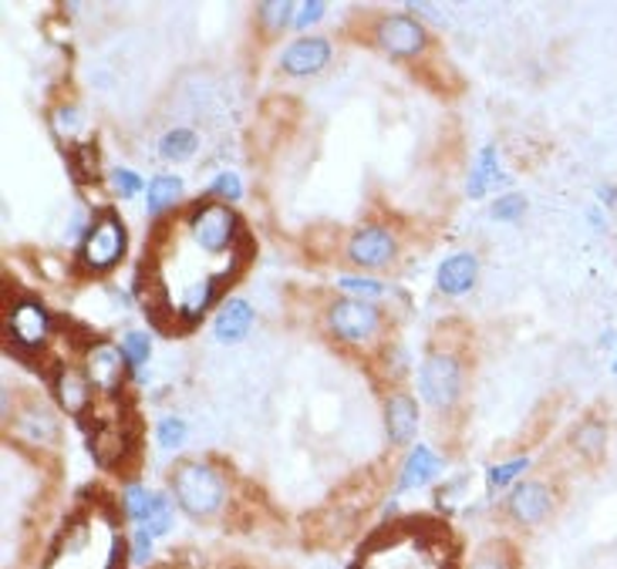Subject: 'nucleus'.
<instances>
[{"mask_svg":"<svg viewBox=\"0 0 617 569\" xmlns=\"http://www.w3.org/2000/svg\"><path fill=\"white\" fill-rule=\"evenodd\" d=\"M169 485H173V496H176L179 509L192 519H210L226 506V482H223L219 469H213L203 459L176 462Z\"/></svg>","mask_w":617,"mask_h":569,"instance_id":"nucleus-2","label":"nucleus"},{"mask_svg":"<svg viewBox=\"0 0 617 569\" xmlns=\"http://www.w3.org/2000/svg\"><path fill=\"white\" fill-rule=\"evenodd\" d=\"M473 569H513V559L507 553H499V549H489L473 562Z\"/></svg>","mask_w":617,"mask_h":569,"instance_id":"nucleus-35","label":"nucleus"},{"mask_svg":"<svg viewBox=\"0 0 617 569\" xmlns=\"http://www.w3.org/2000/svg\"><path fill=\"white\" fill-rule=\"evenodd\" d=\"M142 176L139 173H132V169H115L111 173V189H115V195L119 199H135L139 192H142Z\"/></svg>","mask_w":617,"mask_h":569,"instance_id":"nucleus-32","label":"nucleus"},{"mask_svg":"<svg viewBox=\"0 0 617 569\" xmlns=\"http://www.w3.org/2000/svg\"><path fill=\"white\" fill-rule=\"evenodd\" d=\"M462 381H466V368H462V357L449 347L429 351L418 368V394L439 412H449L452 404H459Z\"/></svg>","mask_w":617,"mask_h":569,"instance_id":"nucleus-4","label":"nucleus"},{"mask_svg":"<svg viewBox=\"0 0 617 569\" xmlns=\"http://www.w3.org/2000/svg\"><path fill=\"white\" fill-rule=\"evenodd\" d=\"M348 260L361 270H381L395 263V253H399V242H395V233L384 229V226H361L352 233L348 247H344Z\"/></svg>","mask_w":617,"mask_h":569,"instance_id":"nucleus-8","label":"nucleus"},{"mask_svg":"<svg viewBox=\"0 0 617 569\" xmlns=\"http://www.w3.org/2000/svg\"><path fill=\"white\" fill-rule=\"evenodd\" d=\"M588 220H591V226H594V229H604V216H601V210H591V213H588Z\"/></svg>","mask_w":617,"mask_h":569,"instance_id":"nucleus-38","label":"nucleus"},{"mask_svg":"<svg viewBox=\"0 0 617 569\" xmlns=\"http://www.w3.org/2000/svg\"><path fill=\"white\" fill-rule=\"evenodd\" d=\"M526 469H530V459H513V462H503V465H493L489 469V489H503V485H510Z\"/></svg>","mask_w":617,"mask_h":569,"instance_id":"nucleus-31","label":"nucleus"},{"mask_svg":"<svg viewBox=\"0 0 617 569\" xmlns=\"http://www.w3.org/2000/svg\"><path fill=\"white\" fill-rule=\"evenodd\" d=\"M476 276H479L476 253H452L449 260H442V266L436 273V287L446 297H462L476 287Z\"/></svg>","mask_w":617,"mask_h":569,"instance_id":"nucleus-15","label":"nucleus"},{"mask_svg":"<svg viewBox=\"0 0 617 569\" xmlns=\"http://www.w3.org/2000/svg\"><path fill=\"white\" fill-rule=\"evenodd\" d=\"M119 351H122V357H126V364H129V371H139L142 364L152 357V341H149L145 331H129V334L119 341Z\"/></svg>","mask_w":617,"mask_h":569,"instance_id":"nucleus-26","label":"nucleus"},{"mask_svg":"<svg viewBox=\"0 0 617 569\" xmlns=\"http://www.w3.org/2000/svg\"><path fill=\"white\" fill-rule=\"evenodd\" d=\"M17 428L27 435V441H34V444H45V441H55L58 438V422L48 415V412H41V408H27L21 418H17Z\"/></svg>","mask_w":617,"mask_h":569,"instance_id":"nucleus-20","label":"nucleus"},{"mask_svg":"<svg viewBox=\"0 0 617 569\" xmlns=\"http://www.w3.org/2000/svg\"><path fill=\"white\" fill-rule=\"evenodd\" d=\"M375 45L392 55V58H402V61H412V58H422L429 51V31L422 21L408 17V14H389L375 24Z\"/></svg>","mask_w":617,"mask_h":569,"instance_id":"nucleus-7","label":"nucleus"},{"mask_svg":"<svg viewBox=\"0 0 617 569\" xmlns=\"http://www.w3.org/2000/svg\"><path fill=\"white\" fill-rule=\"evenodd\" d=\"M51 391H55L58 404L68 415L82 418L88 412L95 388H92L85 371H74V368H68V364H58V371L51 375Z\"/></svg>","mask_w":617,"mask_h":569,"instance_id":"nucleus-12","label":"nucleus"},{"mask_svg":"<svg viewBox=\"0 0 617 569\" xmlns=\"http://www.w3.org/2000/svg\"><path fill=\"white\" fill-rule=\"evenodd\" d=\"M197 145H200V135L192 129H173L159 139V155L169 158V162H182L197 152Z\"/></svg>","mask_w":617,"mask_h":569,"instance_id":"nucleus-22","label":"nucleus"},{"mask_svg":"<svg viewBox=\"0 0 617 569\" xmlns=\"http://www.w3.org/2000/svg\"><path fill=\"white\" fill-rule=\"evenodd\" d=\"M126 371H129V364H126L119 347L98 344L85 354V375H88L92 388L102 391V394H122Z\"/></svg>","mask_w":617,"mask_h":569,"instance_id":"nucleus-9","label":"nucleus"},{"mask_svg":"<svg viewBox=\"0 0 617 569\" xmlns=\"http://www.w3.org/2000/svg\"><path fill=\"white\" fill-rule=\"evenodd\" d=\"M331 61V40L328 37H297L294 45L284 48L281 55V71L290 78H307L324 71Z\"/></svg>","mask_w":617,"mask_h":569,"instance_id":"nucleus-10","label":"nucleus"},{"mask_svg":"<svg viewBox=\"0 0 617 569\" xmlns=\"http://www.w3.org/2000/svg\"><path fill=\"white\" fill-rule=\"evenodd\" d=\"M152 540L156 536H149L145 530H135V536H132V559L135 562H145L152 556Z\"/></svg>","mask_w":617,"mask_h":569,"instance_id":"nucleus-36","label":"nucleus"},{"mask_svg":"<svg viewBox=\"0 0 617 569\" xmlns=\"http://www.w3.org/2000/svg\"><path fill=\"white\" fill-rule=\"evenodd\" d=\"M51 331L55 320L41 300L24 297L8 310V341L17 354H41L51 341Z\"/></svg>","mask_w":617,"mask_h":569,"instance_id":"nucleus-6","label":"nucleus"},{"mask_svg":"<svg viewBox=\"0 0 617 569\" xmlns=\"http://www.w3.org/2000/svg\"><path fill=\"white\" fill-rule=\"evenodd\" d=\"M186 435H189V428H186L182 418H163V422H159V431H156L159 449H169V452H173V449H182Z\"/></svg>","mask_w":617,"mask_h":569,"instance_id":"nucleus-30","label":"nucleus"},{"mask_svg":"<svg viewBox=\"0 0 617 569\" xmlns=\"http://www.w3.org/2000/svg\"><path fill=\"white\" fill-rule=\"evenodd\" d=\"M68 166H71V176L79 182H98V152H95V142H82L68 152Z\"/></svg>","mask_w":617,"mask_h":569,"instance_id":"nucleus-21","label":"nucleus"},{"mask_svg":"<svg viewBox=\"0 0 617 569\" xmlns=\"http://www.w3.org/2000/svg\"><path fill=\"white\" fill-rule=\"evenodd\" d=\"M152 502H156V493H149L145 485H129V489L122 493V512H126V519H132L135 525L145 522Z\"/></svg>","mask_w":617,"mask_h":569,"instance_id":"nucleus-25","label":"nucleus"},{"mask_svg":"<svg viewBox=\"0 0 617 569\" xmlns=\"http://www.w3.org/2000/svg\"><path fill=\"white\" fill-rule=\"evenodd\" d=\"M381 310L378 304L368 300H355V297H337L328 307V331L337 344L348 347H361L371 344L381 331Z\"/></svg>","mask_w":617,"mask_h":569,"instance_id":"nucleus-5","label":"nucleus"},{"mask_svg":"<svg viewBox=\"0 0 617 569\" xmlns=\"http://www.w3.org/2000/svg\"><path fill=\"white\" fill-rule=\"evenodd\" d=\"M523 213H526V199H523L520 192L499 195V199L493 202V210H489V216H493L496 223H517Z\"/></svg>","mask_w":617,"mask_h":569,"instance_id":"nucleus-28","label":"nucleus"},{"mask_svg":"<svg viewBox=\"0 0 617 569\" xmlns=\"http://www.w3.org/2000/svg\"><path fill=\"white\" fill-rule=\"evenodd\" d=\"M182 199V179L179 176H156L145 186V202L152 216H163L166 210H176Z\"/></svg>","mask_w":617,"mask_h":569,"instance_id":"nucleus-19","label":"nucleus"},{"mask_svg":"<svg viewBox=\"0 0 617 569\" xmlns=\"http://www.w3.org/2000/svg\"><path fill=\"white\" fill-rule=\"evenodd\" d=\"M324 11H328V4L324 0H307V4H300L297 8V17H294V27H311V24H318L321 17H324Z\"/></svg>","mask_w":617,"mask_h":569,"instance_id":"nucleus-33","label":"nucleus"},{"mask_svg":"<svg viewBox=\"0 0 617 569\" xmlns=\"http://www.w3.org/2000/svg\"><path fill=\"white\" fill-rule=\"evenodd\" d=\"M570 441H573L577 455L588 459V462H597L604 455V449H607V425L601 418H584L581 425L573 428Z\"/></svg>","mask_w":617,"mask_h":569,"instance_id":"nucleus-17","label":"nucleus"},{"mask_svg":"<svg viewBox=\"0 0 617 569\" xmlns=\"http://www.w3.org/2000/svg\"><path fill=\"white\" fill-rule=\"evenodd\" d=\"M115 536L111 525L98 530L92 515L74 519L71 530H64L58 549L48 559V569H122L126 566V540L115 543L108 553L95 556L98 546H105Z\"/></svg>","mask_w":617,"mask_h":569,"instance_id":"nucleus-1","label":"nucleus"},{"mask_svg":"<svg viewBox=\"0 0 617 569\" xmlns=\"http://www.w3.org/2000/svg\"><path fill=\"white\" fill-rule=\"evenodd\" d=\"M257 320V310L244 300V297H229L219 310H216V320H213V337L219 344H240L250 328Z\"/></svg>","mask_w":617,"mask_h":569,"instance_id":"nucleus-14","label":"nucleus"},{"mask_svg":"<svg viewBox=\"0 0 617 569\" xmlns=\"http://www.w3.org/2000/svg\"><path fill=\"white\" fill-rule=\"evenodd\" d=\"M415 431H418L415 398L405 394V391L389 394V401H384V435H389V441L395 444V449H405V444H412Z\"/></svg>","mask_w":617,"mask_h":569,"instance_id":"nucleus-13","label":"nucleus"},{"mask_svg":"<svg viewBox=\"0 0 617 569\" xmlns=\"http://www.w3.org/2000/svg\"><path fill=\"white\" fill-rule=\"evenodd\" d=\"M290 14H294L290 0H266V4H257V24H260L266 34H281L287 24H294Z\"/></svg>","mask_w":617,"mask_h":569,"instance_id":"nucleus-23","label":"nucleus"},{"mask_svg":"<svg viewBox=\"0 0 617 569\" xmlns=\"http://www.w3.org/2000/svg\"><path fill=\"white\" fill-rule=\"evenodd\" d=\"M554 509V493L544 482H520L507 499V512L517 525H539Z\"/></svg>","mask_w":617,"mask_h":569,"instance_id":"nucleus-11","label":"nucleus"},{"mask_svg":"<svg viewBox=\"0 0 617 569\" xmlns=\"http://www.w3.org/2000/svg\"><path fill=\"white\" fill-rule=\"evenodd\" d=\"M597 195L604 199V206H617V186H604L597 189Z\"/></svg>","mask_w":617,"mask_h":569,"instance_id":"nucleus-37","label":"nucleus"},{"mask_svg":"<svg viewBox=\"0 0 617 569\" xmlns=\"http://www.w3.org/2000/svg\"><path fill=\"white\" fill-rule=\"evenodd\" d=\"M126 247H129V233H126V223L122 216L115 213L111 206L98 210L95 223L88 226L82 247H79V266L92 276H105L111 273L115 266L122 263L126 257Z\"/></svg>","mask_w":617,"mask_h":569,"instance_id":"nucleus-3","label":"nucleus"},{"mask_svg":"<svg viewBox=\"0 0 617 569\" xmlns=\"http://www.w3.org/2000/svg\"><path fill=\"white\" fill-rule=\"evenodd\" d=\"M82 121H85V118H82V111L74 108V105H61V108L55 111V129H58V132H68V135L79 132Z\"/></svg>","mask_w":617,"mask_h":569,"instance_id":"nucleus-34","label":"nucleus"},{"mask_svg":"<svg viewBox=\"0 0 617 569\" xmlns=\"http://www.w3.org/2000/svg\"><path fill=\"white\" fill-rule=\"evenodd\" d=\"M493 182H510V176L499 169V152H496L493 145H486V149L479 152V158H476V169H473V176H470V182H466V192H470L473 199H483Z\"/></svg>","mask_w":617,"mask_h":569,"instance_id":"nucleus-18","label":"nucleus"},{"mask_svg":"<svg viewBox=\"0 0 617 569\" xmlns=\"http://www.w3.org/2000/svg\"><path fill=\"white\" fill-rule=\"evenodd\" d=\"M337 287L348 297L368 300V304H375V300H381L384 294H389V287L378 283V280H371V276H337Z\"/></svg>","mask_w":617,"mask_h":569,"instance_id":"nucleus-24","label":"nucleus"},{"mask_svg":"<svg viewBox=\"0 0 617 569\" xmlns=\"http://www.w3.org/2000/svg\"><path fill=\"white\" fill-rule=\"evenodd\" d=\"M206 195H210V199L226 202V206H234V202H240V199H244L240 176H237V173H219V176L213 179V186H210V192H206Z\"/></svg>","mask_w":617,"mask_h":569,"instance_id":"nucleus-29","label":"nucleus"},{"mask_svg":"<svg viewBox=\"0 0 617 569\" xmlns=\"http://www.w3.org/2000/svg\"><path fill=\"white\" fill-rule=\"evenodd\" d=\"M139 530H145L149 536H156V540L166 536L173 530V502L156 493V502H152V509H149V515H145V522L139 525Z\"/></svg>","mask_w":617,"mask_h":569,"instance_id":"nucleus-27","label":"nucleus"},{"mask_svg":"<svg viewBox=\"0 0 617 569\" xmlns=\"http://www.w3.org/2000/svg\"><path fill=\"white\" fill-rule=\"evenodd\" d=\"M439 472H442V459L432 449H426V444H418L399 472V493L422 489V485H429Z\"/></svg>","mask_w":617,"mask_h":569,"instance_id":"nucleus-16","label":"nucleus"}]
</instances>
